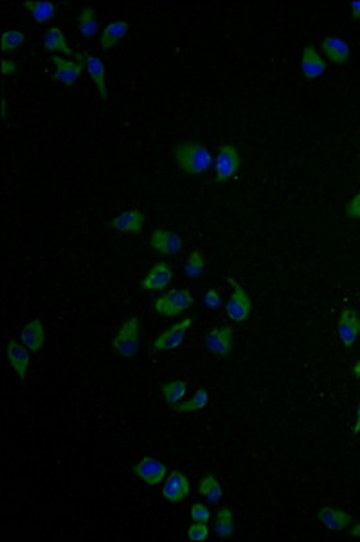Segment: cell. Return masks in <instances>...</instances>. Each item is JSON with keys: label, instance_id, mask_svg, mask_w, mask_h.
Instances as JSON below:
<instances>
[{"label": "cell", "instance_id": "1", "mask_svg": "<svg viewBox=\"0 0 360 542\" xmlns=\"http://www.w3.org/2000/svg\"><path fill=\"white\" fill-rule=\"evenodd\" d=\"M173 159L186 175H203L213 166V155L199 141H182L173 148Z\"/></svg>", "mask_w": 360, "mask_h": 542}, {"label": "cell", "instance_id": "2", "mask_svg": "<svg viewBox=\"0 0 360 542\" xmlns=\"http://www.w3.org/2000/svg\"><path fill=\"white\" fill-rule=\"evenodd\" d=\"M195 303L189 290L184 288H173V290H166L164 294L153 301V310L159 315L166 319H175L178 315H182L187 308H191Z\"/></svg>", "mask_w": 360, "mask_h": 542}, {"label": "cell", "instance_id": "3", "mask_svg": "<svg viewBox=\"0 0 360 542\" xmlns=\"http://www.w3.org/2000/svg\"><path fill=\"white\" fill-rule=\"evenodd\" d=\"M139 331H141V321L139 318H130L121 325L117 334L112 339V350L117 355L124 357V359H131L139 353Z\"/></svg>", "mask_w": 360, "mask_h": 542}, {"label": "cell", "instance_id": "4", "mask_svg": "<svg viewBox=\"0 0 360 542\" xmlns=\"http://www.w3.org/2000/svg\"><path fill=\"white\" fill-rule=\"evenodd\" d=\"M242 166V159H240V152L234 143H225L218 148L215 161V178L216 183H227L231 178H234L240 171Z\"/></svg>", "mask_w": 360, "mask_h": 542}, {"label": "cell", "instance_id": "5", "mask_svg": "<svg viewBox=\"0 0 360 542\" xmlns=\"http://www.w3.org/2000/svg\"><path fill=\"white\" fill-rule=\"evenodd\" d=\"M229 283L233 287V294L225 303V312L227 318L233 322H245L252 314V299H250L249 292L242 285L238 283L234 278H229Z\"/></svg>", "mask_w": 360, "mask_h": 542}, {"label": "cell", "instance_id": "6", "mask_svg": "<svg viewBox=\"0 0 360 542\" xmlns=\"http://www.w3.org/2000/svg\"><path fill=\"white\" fill-rule=\"evenodd\" d=\"M85 58L87 55L80 52L78 58H64V56H51L52 64H55V80L64 83V85L72 87L80 80V76L83 74V71H87L85 67Z\"/></svg>", "mask_w": 360, "mask_h": 542}, {"label": "cell", "instance_id": "7", "mask_svg": "<svg viewBox=\"0 0 360 542\" xmlns=\"http://www.w3.org/2000/svg\"><path fill=\"white\" fill-rule=\"evenodd\" d=\"M193 327V318H184L180 321L173 322L171 327L166 328L161 335L155 337L152 348L155 352H171L175 348H178L186 339L187 330Z\"/></svg>", "mask_w": 360, "mask_h": 542}, {"label": "cell", "instance_id": "8", "mask_svg": "<svg viewBox=\"0 0 360 542\" xmlns=\"http://www.w3.org/2000/svg\"><path fill=\"white\" fill-rule=\"evenodd\" d=\"M134 474L144 481L150 487H159V485L164 483L166 476H168V466L166 463H162L161 459L153 456L141 457L139 462L134 465Z\"/></svg>", "mask_w": 360, "mask_h": 542}, {"label": "cell", "instance_id": "9", "mask_svg": "<svg viewBox=\"0 0 360 542\" xmlns=\"http://www.w3.org/2000/svg\"><path fill=\"white\" fill-rule=\"evenodd\" d=\"M337 334L344 348L355 346L357 339L360 337V314L353 306H347L340 312L337 321Z\"/></svg>", "mask_w": 360, "mask_h": 542}, {"label": "cell", "instance_id": "10", "mask_svg": "<svg viewBox=\"0 0 360 542\" xmlns=\"http://www.w3.org/2000/svg\"><path fill=\"white\" fill-rule=\"evenodd\" d=\"M171 281H173V269L170 263L157 262L153 263L148 274L141 280L139 287L141 290H146V292H162Z\"/></svg>", "mask_w": 360, "mask_h": 542}, {"label": "cell", "instance_id": "11", "mask_svg": "<svg viewBox=\"0 0 360 542\" xmlns=\"http://www.w3.org/2000/svg\"><path fill=\"white\" fill-rule=\"evenodd\" d=\"M191 492V483L187 476L180 471L168 472L162 483V497L170 503H182Z\"/></svg>", "mask_w": 360, "mask_h": 542}, {"label": "cell", "instance_id": "12", "mask_svg": "<svg viewBox=\"0 0 360 542\" xmlns=\"http://www.w3.org/2000/svg\"><path fill=\"white\" fill-rule=\"evenodd\" d=\"M233 343H234V330L231 327H218L213 328L208 335H206V346L213 355L218 357H229L233 353Z\"/></svg>", "mask_w": 360, "mask_h": 542}, {"label": "cell", "instance_id": "13", "mask_svg": "<svg viewBox=\"0 0 360 542\" xmlns=\"http://www.w3.org/2000/svg\"><path fill=\"white\" fill-rule=\"evenodd\" d=\"M148 243L155 252L166 256L178 255L184 247L182 238L178 236L177 233H173V231H166V229H155V231L150 234Z\"/></svg>", "mask_w": 360, "mask_h": 542}, {"label": "cell", "instance_id": "14", "mask_svg": "<svg viewBox=\"0 0 360 542\" xmlns=\"http://www.w3.org/2000/svg\"><path fill=\"white\" fill-rule=\"evenodd\" d=\"M301 71L303 76L308 78V80H317L322 74H326L328 71L326 62L312 43H308L301 52Z\"/></svg>", "mask_w": 360, "mask_h": 542}, {"label": "cell", "instance_id": "15", "mask_svg": "<svg viewBox=\"0 0 360 542\" xmlns=\"http://www.w3.org/2000/svg\"><path fill=\"white\" fill-rule=\"evenodd\" d=\"M29 353L31 352L24 346V344L17 343L15 339L8 341V346H6V357H8L9 366L13 368V371L17 373L20 380H26L27 369H29V364H31Z\"/></svg>", "mask_w": 360, "mask_h": 542}, {"label": "cell", "instance_id": "16", "mask_svg": "<svg viewBox=\"0 0 360 542\" xmlns=\"http://www.w3.org/2000/svg\"><path fill=\"white\" fill-rule=\"evenodd\" d=\"M146 224V215L139 209H128L110 220V229L127 234H139Z\"/></svg>", "mask_w": 360, "mask_h": 542}, {"label": "cell", "instance_id": "17", "mask_svg": "<svg viewBox=\"0 0 360 542\" xmlns=\"http://www.w3.org/2000/svg\"><path fill=\"white\" fill-rule=\"evenodd\" d=\"M321 51L333 65H344L352 58V49L340 36H326L321 43Z\"/></svg>", "mask_w": 360, "mask_h": 542}, {"label": "cell", "instance_id": "18", "mask_svg": "<svg viewBox=\"0 0 360 542\" xmlns=\"http://www.w3.org/2000/svg\"><path fill=\"white\" fill-rule=\"evenodd\" d=\"M20 341L31 353L40 352L43 344H45V328H43V322L40 321V319H31L29 322H26L20 331Z\"/></svg>", "mask_w": 360, "mask_h": 542}, {"label": "cell", "instance_id": "19", "mask_svg": "<svg viewBox=\"0 0 360 542\" xmlns=\"http://www.w3.org/2000/svg\"><path fill=\"white\" fill-rule=\"evenodd\" d=\"M43 47H45L47 52L51 55H65L69 58H78L80 52H76L69 45V40L65 36V33L59 27H49L43 36Z\"/></svg>", "mask_w": 360, "mask_h": 542}, {"label": "cell", "instance_id": "20", "mask_svg": "<svg viewBox=\"0 0 360 542\" xmlns=\"http://www.w3.org/2000/svg\"><path fill=\"white\" fill-rule=\"evenodd\" d=\"M317 517L319 522L331 532H344L353 525V517L350 513L340 508H331V506L319 510Z\"/></svg>", "mask_w": 360, "mask_h": 542}, {"label": "cell", "instance_id": "21", "mask_svg": "<svg viewBox=\"0 0 360 542\" xmlns=\"http://www.w3.org/2000/svg\"><path fill=\"white\" fill-rule=\"evenodd\" d=\"M85 67L87 72H89L90 80L98 89L99 98L101 99H108V87H106V71H105V64H103L101 59L98 56L87 55L85 58Z\"/></svg>", "mask_w": 360, "mask_h": 542}, {"label": "cell", "instance_id": "22", "mask_svg": "<svg viewBox=\"0 0 360 542\" xmlns=\"http://www.w3.org/2000/svg\"><path fill=\"white\" fill-rule=\"evenodd\" d=\"M128 29H130V24L127 20H112L110 24H106L103 27L101 33V49L103 51H110L117 45L121 40L127 36Z\"/></svg>", "mask_w": 360, "mask_h": 542}, {"label": "cell", "instance_id": "23", "mask_svg": "<svg viewBox=\"0 0 360 542\" xmlns=\"http://www.w3.org/2000/svg\"><path fill=\"white\" fill-rule=\"evenodd\" d=\"M213 534L218 539H231L234 535V515L229 506H220L213 522Z\"/></svg>", "mask_w": 360, "mask_h": 542}, {"label": "cell", "instance_id": "24", "mask_svg": "<svg viewBox=\"0 0 360 542\" xmlns=\"http://www.w3.org/2000/svg\"><path fill=\"white\" fill-rule=\"evenodd\" d=\"M196 492H199V496L206 497V501L211 504L218 503V501L222 499V494H224L220 481H218L216 476L211 474V472L202 476V479H200L199 485H196Z\"/></svg>", "mask_w": 360, "mask_h": 542}, {"label": "cell", "instance_id": "25", "mask_svg": "<svg viewBox=\"0 0 360 542\" xmlns=\"http://www.w3.org/2000/svg\"><path fill=\"white\" fill-rule=\"evenodd\" d=\"M186 393H187V384L184 380H180V378H175V380L166 382V384H162V387H161L162 399H164V402L171 407H175V406H178L180 402H184V399H186Z\"/></svg>", "mask_w": 360, "mask_h": 542}, {"label": "cell", "instance_id": "26", "mask_svg": "<svg viewBox=\"0 0 360 542\" xmlns=\"http://www.w3.org/2000/svg\"><path fill=\"white\" fill-rule=\"evenodd\" d=\"M24 8L29 9L31 17L38 22V24H47V22H51L56 15L55 4L47 2V0H33V2H26Z\"/></svg>", "mask_w": 360, "mask_h": 542}, {"label": "cell", "instance_id": "27", "mask_svg": "<svg viewBox=\"0 0 360 542\" xmlns=\"http://www.w3.org/2000/svg\"><path fill=\"white\" fill-rule=\"evenodd\" d=\"M206 272V258L200 250H191L187 262L184 263V276L189 280H199Z\"/></svg>", "mask_w": 360, "mask_h": 542}, {"label": "cell", "instance_id": "28", "mask_svg": "<svg viewBox=\"0 0 360 542\" xmlns=\"http://www.w3.org/2000/svg\"><path fill=\"white\" fill-rule=\"evenodd\" d=\"M209 404V391L208 390H199L193 393L189 400H184L178 406H175L173 409L177 413H195L202 411L203 407H208Z\"/></svg>", "mask_w": 360, "mask_h": 542}, {"label": "cell", "instance_id": "29", "mask_svg": "<svg viewBox=\"0 0 360 542\" xmlns=\"http://www.w3.org/2000/svg\"><path fill=\"white\" fill-rule=\"evenodd\" d=\"M78 27H80V33L85 36V38H92L94 34H98L99 24L96 20V13L90 6L83 8L80 11V17H78Z\"/></svg>", "mask_w": 360, "mask_h": 542}, {"label": "cell", "instance_id": "30", "mask_svg": "<svg viewBox=\"0 0 360 542\" xmlns=\"http://www.w3.org/2000/svg\"><path fill=\"white\" fill-rule=\"evenodd\" d=\"M24 43H26V34L18 29L6 31L2 34V38H0V47H2V52H6V55L18 51Z\"/></svg>", "mask_w": 360, "mask_h": 542}, {"label": "cell", "instance_id": "31", "mask_svg": "<svg viewBox=\"0 0 360 542\" xmlns=\"http://www.w3.org/2000/svg\"><path fill=\"white\" fill-rule=\"evenodd\" d=\"M211 534V529H209L208 522H196L193 521L187 528V539L193 542H202L209 537Z\"/></svg>", "mask_w": 360, "mask_h": 542}, {"label": "cell", "instance_id": "32", "mask_svg": "<svg viewBox=\"0 0 360 542\" xmlns=\"http://www.w3.org/2000/svg\"><path fill=\"white\" fill-rule=\"evenodd\" d=\"M211 512H209L208 504L203 503H193L189 508V519L196 522H209L211 521Z\"/></svg>", "mask_w": 360, "mask_h": 542}, {"label": "cell", "instance_id": "33", "mask_svg": "<svg viewBox=\"0 0 360 542\" xmlns=\"http://www.w3.org/2000/svg\"><path fill=\"white\" fill-rule=\"evenodd\" d=\"M202 301L203 306L208 310H218L222 306V296L216 288H208V290L203 292Z\"/></svg>", "mask_w": 360, "mask_h": 542}, {"label": "cell", "instance_id": "34", "mask_svg": "<svg viewBox=\"0 0 360 542\" xmlns=\"http://www.w3.org/2000/svg\"><path fill=\"white\" fill-rule=\"evenodd\" d=\"M346 215L347 218H352V220H360V191L347 200Z\"/></svg>", "mask_w": 360, "mask_h": 542}, {"label": "cell", "instance_id": "35", "mask_svg": "<svg viewBox=\"0 0 360 542\" xmlns=\"http://www.w3.org/2000/svg\"><path fill=\"white\" fill-rule=\"evenodd\" d=\"M0 71L4 76H9V74H15L18 71V64L15 59L11 58H2V64H0Z\"/></svg>", "mask_w": 360, "mask_h": 542}, {"label": "cell", "instance_id": "36", "mask_svg": "<svg viewBox=\"0 0 360 542\" xmlns=\"http://www.w3.org/2000/svg\"><path fill=\"white\" fill-rule=\"evenodd\" d=\"M350 17H352V20L360 22V0H355L350 4Z\"/></svg>", "mask_w": 360, "mask_h": 542}, {"label": "cell", "instance_id": "37", "mask_svg": "<svg viewBox=\"0 0 360 542\" xmlns=\"http://www.w3.org/2000/svg\"><path fill=\"white\" fill-rule=\"evenodd\" d=\"M353 434H360V402L355 411V422H353Z\"/></svg>", "mask_w": 360, "mask_h": 542}, {"label": "cell", "instance_id": "38", "mask_svg": "<svg viewBox=\"0 0 360 542\" xmlns=\"http://www.w3.org/2000/svg\"><path fill=\"white\" fill-rule=\"evenodd\" d=\"M350 534H352V537L360 539V522H355V525L350 526Z\"/></svg>", "mask_w": 360, "mask_h": 542}, {"label": "cell", "instance_id": "39", "mask_svg": "<svg viewBox=\"0 0 360 542\" xmlns=\"http://www.w3.org/2000/svg\"><path fill=\"white\" fill-rule=\"evenodd\" d=\"M352 373H353V377H355V378H359V380H360V360H357L355 364H353V368H352Z\"/></svg>", "mask_w": 360, "mask_h": 542}, {"label": "cell", "instance_id": "40", "mask_svg": "<svg viewBox=\"0 0 360 542\" xmlns=\"http://www.w3.org/2000/svg\"><path fill=\"white\" fill-rule=\"evenodd\" d=\"M8 117V99H2V121H6Z\"/></svg>", "mask_w": 360, "mask_h": 542}]
</instances>
